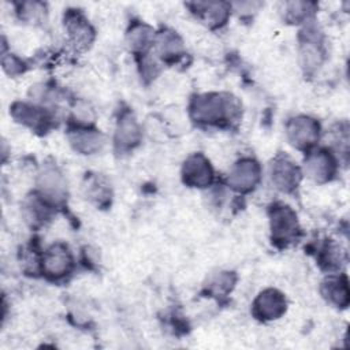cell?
<instances>
[{
  "label": "cell",
  "instance_id": "1",
  "mask_svg": "<svg viewBox=\"0 0 350 350\" xmlns=\"http://www.w3.org/2000/svg\"><path fill=\"white\" fill-rule=\"evenodd\" d=\"M190 118L204 126H230L241 116V104L230 93H202L191 98Z\"/></svg>",
  "mask_w": 350,
  "mask_h": 350
},
{
  "label": "cell",
  "instance_id": "2",
  "mask_svg": "<svg viewBox=\"0 0 350 350\" xmlns=\"http://www.w3.org/2000/svg\"><path fill=\"white\" fill-rule=\"evenodd\" d=\"M272 243L287 247L301 237V227L295 211L283 202H273L268 209Z\"/></svg>",
  "mask_w": 350,
  "mask_h": 350
},
{
  "label": "cell",
  "instance_id": "3",
  "mask_svg": "<svg viewBox=\"0 0 350 350\" xmlns=\"http://www.w3.org/2000/svg\"><path fill=\"white\" fill-rule=\"evenodd\" d=\"M36 196L51 208L64 202L67 197V183L62 171L55 164H44L38 172Z\"/></svg>",
  "mask_w": 350,
  "mask_h": 350
},
{
  "label": "cell",
  "instance_id": "4",
  "mask_svg": "<svg viewBox=\"0 0 350 350\" xmlns=\"http://www.w3.org/2000/svg\"><path fill=\"white\" fill-rule=\"evenodd\" d=\"M320 123L308 115H297L286 123V137L291 146L309 152L320 139Z\"/></svg>",
  "mask_w": 350,
  "mask_h": 350
},
{
  "label": "cell",
  "instance_id": "5",
  "mask_svg": "<svg viewBox=\"0 0 350 350\" xmlns=\"http://www.w3.org/2000/svg\"><path fill=\"white\" fill-rule=\"evenodd\" d=\"M299 63L306 74L316 72L325 60L323 37L317 27L309 25L299 34Z\"/></svg>",
  "mask_w": 350,
  "mask_h": 350
},
{
  "label": "cell",
  "instance_id": "6",
  "mask_svg": "<svg viewBox=\"0 0 350 350\" xmlns=\"http://www.w3.org/2000/svg\"><path fill=\"white\" fill-rule=\"evenodd\" d=\"M38 264L41 272L48 279L59 280L71 273L74 268V257L66 243L56 242L44 250Z\"/></svg>",
  "mask_w": 350,
  "mask_h": 350
},
{
  "label": "cell",
  "instance_id": "7",
  "mask_svg": "<svg viewBox=\"0 0 350 350\" xmlns=\"http://www.w3.org/2000/svg\"><path fill=\"white\" fill-rule=\"evenodd\" d=\"M301 167L287 154H278L269 164V179L282 193H293L302 180Z\"/></svg>",
  "mask_w": 350,
  "mask_h": 350
},
{
  "label": "cell",
  "instance_id": "8",
  "mask_svg": "<svg viewBox=\"0 0 350 350\" xmlns=\"http://www.w3.org/2000/svg\"><path fill=\"white\" fill-rule=\"evenodd\" d=\"M304 171L316 183L332 180L338 172V161L331 149H312L306 152Z\"/></svg>",
  "mask_w": 350,
  "mask_h": 350
},
{
  "label": "cell",
  "instance_id": "9",
  "mask_svg": "<svg viewBox=\"0 0 350 350\" xmlns=\"http://www.w3.org/2000/svg\"><path fill=\"white\" fill-rule=\"evenodd\" d=\"M261 180V165L253 157H242L232 164L227 185L237 193H249L256 189Z\"/></svg>",
  "mask_w": 350,
  "mask_h": 350
},
{
  "label": "cell",
  "instance_id": "10",
  "mask_svg": "<svg viewBox=\"0 0 350 350\" xmlns=\"http://www.w3.org/2000/svg\"><path fill=\"white\" fill-rule=\"evenodd\" d=\"M180 174L183 183L196 189L209 187L215 179L213 167L202 153L190 154L185 160Z\"/></svg>",
  "mask_w": 350,
  "mask_h": 350
},
{
  "label": "cell",
  "instance_id": "11",
  "mask_svg": "<svg viewBox=\"0 0 350 350\" xmlns=\"http://www.w3.org/2000/svg\"><path fill=\"white\" fill-rule=\"evenodd\" d=\"M141 137H142L141 127L134 113L129 109L122 111L116 120L115 133H113L115 150L118 153H126L133 150L139 145Z\"/></svg>",
  "mask_w": 350,
  "mask_h": 350
},
{
  "label": "cell",
  "instance_id": "12",
  "mask_svg": "<svg viewBox=\"0 0 350 350\" xmlns=\"http://www.w3.org/2000/svg\"><path fill=\"white\" fill-rule=\"evenodd\" d=\"M287 310V301L282 291L276 288L262 290L253 301L252 313L260 321H273L280 319Z\"/></svg>",
  "mask_w": 350,
  "mask_h": 350
},
{
  "label": "cell",
  "instance_id": "13",
  "mask_svg": "<svg viewBox=\"0 0 350 350\" xmlns=\"http://www.w3.org/2000/svg\"><path fill=\"white\" fill-rule=\"evenodd\" d=\"M64 29L70 44L78 51H86L94 41V29L78 10H67L64 14Z\"/></svg>",
  "mask_w": 350,
  "mask_h": 350
},
{
  "label": "cell",
  "instance_id": "14",
  "mask_svg": "<svg viewBox=\"0 0 350 350\" xmlns=\"http://www.w3.org/2000/svg\"><path fill=\"white\" fill-rule=\"evenodd\" d=\"M11 116L15 122L34 130L45 133L53 124V115L44 107L27 104V103H14L10 108Z\"/></svg>",
  "mask_w": 350,
  "mask_h": 350
},
{
  "label": "cell",
  "instance_id": "15",
  "mask_svg": "<svg viewBox=\"0 0 350 350\" xmlns=\"http://www.w3.org/2000/svg\"><path fill=\"white\" fill-rule=\"evenodd\" d=\"M68 142L79 154H94L100 152L105 144L104 134L90 124L78 123L68 129Z\"/></svg>",
  "mask_w": 350,
  "mask_h": 350
},
{
  "label": "cell",
  "instance_id": "16",
  "mask_svg": "<svg viewBox=\"0 0 350 350\" xmlns=\"http://www.w3.org/2000/svg\"><path fill=\"white\" fill-rule=\"evenodd\" d=\"M323 298L338 309H346L350 304L349 280L345 273H331L320 284Z\"/></svg>",
  "mask_w": 350,
  "mask_h": 350
},
{
  "label": "cell",
  "instance_id": "17",
  "mask_svg": "<svg viewBox=\"0 0 350 350\" xmlns=\"http://www.w3.org/2000/svg\"><path fill=\"white\" fill-rule=\"evenodd\" d=\"M187 7L200 21L213 29L226 25L231 14V4L224 1H197L189 3Z\"/></svg>",
  "mask_w": 350,
  "mask_h": 350
},
{
  "label": "cell",
  "instance_id": "18",
  "mask_svg": "<svg viewBox=\"0 0 350 350\" xmlns=\"http://www.w3.org/2000/svg\"><path fill=\"white\" fill-rule=\"evenodd\" d=\"M153 46L159 57L168 63L176 62L185 55V46H183L182 38L176 31L171 29H164L156 33Z\"/></svg>",
  "mask_w": 350,
  "mask_h": 350
},
{
  "label": "cell",
  "instance_id": "19",
  "mask_svg": "<svg viewBox=\"0 0 350 350\" xmlns=\"http://www.w3.org/2000/svg\"><path fill=\"white\" fill-rule=\"evenodd\" d=\"M154 30L142 22L133 23L126 33V42L131 52L145 56L154 44Z\"/></svg>",
  "mask_w": 350,
  "mask_h": 350
},
{
  "label": "cell",
  "instance_id": "20",
  "mask_svg": "<svg viewBox=\"0 0 350 350\" xmlns=\"http://www.w3.org/2000/svg\"><path fill=\"white\" fill-rule=\"evenodd\" d=\"M85 197L97 206H107L111 204L112 190L108 180L100 175L86 176L83 183Z\"/></svg>",
  "mask_w": 350,
  "mask_h": 350
},
{
  "label": "cell",
  "instance_id": "21",
  "mask_svg": "<svg viewBox=\"0 0 350 350\" xmlns=\"http://www.w3.org/2000/svg\"><path fill=\"white\" fill-rule=\"evenodd\" d=\"M346 258V253L342 246L334 241L327 239L319 249L317 264L327 272H338Z\"/></svg>",
  "mask_w": 350,
  "mask_h": 350
},
{
  "label": "cell",
  "instance_id": "22",
  "mask_svg": "<svg viewBox=\"0 0 350 350\" xmlns=\"http://www.w3.org/2000/svg\"><path fill=\"white\" fill-rule=\"evenodd\" d=\"M316 4L310 1H287L283 8V18L287 23H305L314 14Z\"/></svg>",
  "mask_w": 350,
  "mask_h": 350
},
{
  "label": "cell",
  "instance_id": "23",
  "mask_svg": "<svg viewBox=\"0 0 350 350\" xmlns=\"http://www.w3.org/2000/svg\"><path fill=\"white\" fill-rule=\"evenodd\" d=\"M235 282H237V275L234 272L223 271V272L213 275L209 279L206 287L211 294H213L216 297H224L232 291Z\"/></svg>",
  "mask_w": 350,
  "mask_h": 350
},
{
  "label": "cell",
  "instance_id": "24",
  "mask_svg": "<svg viewBox=\"0 0 350 350\" xmlns=\"http://www.w3.org/2000/svg\"><path fill=\"white\" fill-rule=\"evenodd\" d=\"M1 64H3L4 71H5L8 75H11V77L23 74V72L26 71V64L23 63V60L19 59V57H18L16 55H14V53L3 55Z\"/></svg>",
  "mask_w": 350,
  "mask_h": 350
},
{
  "label": "cell",
  "instance_id": "25",
  "mask_svg": "<svg viewBox=\"0 0 350 350\" xmlns=\"http://www.w3.org/2000/svg\"><path fill=\"white\" fill-rule=\"evenodd\" d=\"M45 11V5L41 3L36 1H29V3H22L21 4V16L26 21H36L40 18V15Z\"/></svg>",
  "mask_w": 350,
  "mask_h": 350
}]
</instances>
